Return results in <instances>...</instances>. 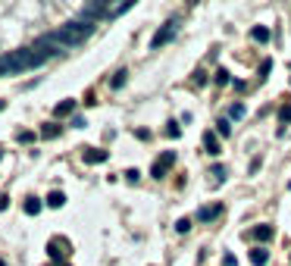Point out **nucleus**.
I'll return each instance as SVG.
<instances>
[{"mask_svg":"<svg viewBox=\"0 0 291 266\" xmlns=\"http://www.w3.org/2000/svg\"><path fill=\"white\" fill-rule=\"evenodd\" d=\"M50 59V54L41 44H31V47H19V50H10L6 57H0V75H16V72H29V69H38Z\"/></svg>","mask_w":291,"mask_h":266,"instance_id":"f257e3e1","label":"nucleus"},{"mask_svg":"<svg viewBox=\"0 0 291 266\" xmlns=\"http://www.w3.org/2000/svg\"><path fill=\"white\" fill-rule=\"evenodd\" d=\"M175 31H178V16H173V19H169V22L163 25V29H160L157 35L150 38V47H153V50H160L163 44H169V41L175 38Z\"/></svg>","mask_w":291,"mask_h":266,"instance_id":"f03ea898","label":"nucleus"},{"mask_svg":"<svg viewBox=\"0 0 291 266\" xmlns=\"http://www.w3.org/2000/svg\"><path fill=\"white\" fill-rule=\"evenodd\" d=\"M173 166H175V150H166L163 157H160L157 163H153L150 176H153V178H163V176H166V173H169V169H173Z\"/></svg>","mask_w":291,"mask_h":266,"instance_id":"7ed1b4c3","label":"nucleus"},{"mask_svg":"<svg viewBox=\"0 0 291 266\" xmlns=\"http://www.w3.org/2000/svg\"><path fill=\"white\" fill-rule=\"evenodd\" d=\"M47 254H50V260H63V257L69 254V241H66V238H54V241L47 244Z\"/></svg>","mask_w":291,"mask_h":266,"instance_id":"20e7f679","label":"nucleus"},{"mask_svg":"<svg viewBox=\"0 0 291 266\" xmlns=\"http://www.w3.org/2000/svg\"><path fill=\"white\" fill-rule=\"evenodd\" d=\"M107 157H110V153H107V150H100V148H85V150H82V160H85V163H91V166H100V163H104Z\"/></svg>","mask_w":291,"mask_h":266,"instance_id":"39448f33","label":"nucleus"},{"mask_svg":"<svg viewBox=\"0 0 291 266\" xmlns=\"http://www.w3.org/2000/svg\"><path fill=\"white\" fill-rule=\"evenodd\" d=\"M219 213H222V204H213V207H201V210H198V219H201V222H210V219H216Z\"/></svg>","mask_w":291,"mask_h":266,"instance_id":"423d86ee","label":"nucleus"},{"mask_svg":"<svg viewBox=\"0 0 291 266\" xmlns=\"http://www.w3.org/2000/svg\"><path fill=\"white\" fill-rule=\"evenodd\" d=\"M251 263L254 266H266L269 263V251H266V247H254V251H251Z\"/></svg>","mask_w":291,"mask_h":266,"instance_id":"0eeeda50","label":"nucleus"},{"mask_svg":"<svg viewBox=\"0 0 291 266\" xmlns=\"http://www.w3.org/2000/svg\"><path fill=\"white\" fill-rule=\"evenodd\" d=\"M204 148H207V153H219V138H216V132H207V135H204Z\"/></svg>","mask_w":291,"mask_h":266,"instance_id":"6e6552de","label":"nucleus"},{"mask_svg":"<svg viewBox=\"0 0 291 266\" xmlns=\"http://www.w3.org/2000/svg\"><path fill=\"white\" fill-rule=\"evenodd\" d=\"M72 110H75V100H63V104H57V107H54V116H57V119H63V116H69Z\"/></svg>","mask_w":291,"mask_h":266,"instance_id":"1a4fd4ad","label":"nucleus"},{"mask_svg":"<svg viewBox=\"0 0 291 266\" xmlns=\"http://www.w3.org/2000/svg\"><path fill=\"white\" fill-rule=\"evenodd\" d=\"M279 122H282L279 135H285V125H291V104H282V110H279Z\"/></svg>","mask_w":291,"mask_h":266,"instance_id":"9d476101","label":"nucleus"},{"mask_svg":"<svg viewBox=\"0 0 291 266\" xmlns=\"http://www.w3.org/2000/svg\"><path fill=\"white\" fill-rule=\"evenodd\" d=\"M25 213H29V216H38L41 210H44V204L38 201V197H29V201H25V207H22Z\"/></svg>","mask_w":291,"mask_h":266,"instance_id":"9b49d317","label":"nucleus"},{"mask_svg":"<svg viewBox=\"0 0 291 266\" xmlns=\"http://www.w3.org/2000/svg\"><path fill=\"white\" fill-rule=\"evenodd\" d=\"M251 38H254V41H260V44H266V41L272 38V31L266 29V25H257V29L251 31Z\"/></svg>","mask_w":291,"mask_h":266,"instance_id":"f8f14e48","label":"nucleus"},{"mask_svg":"<svg viewBox=\"0 0 291 266\" xmlns=\"http://www.w3.org/2000/svg\"><path fill=\"white\" fill-rule=\"evenodd\" d=\"M251 238H257V241H263V244H266L269 238H272V229H269V226H257V229L251 232Z\"/></svg>","mask_w":291,"mask_h":266,"instance_id":"ddd939ff","label":"nucleus"},{"mask_svg":"<svg viewBox=\"0 0 291 266\" xmlns=\"http://www.w3.org/2000/svg\"><path fill=\"white\" fill-rule=\"evenodd\" d=\"M216 135H222V138H229V135H232V119H229V116H222L219 122H216Z\"/></svg>","mask_w":291,"mask_h":266,"instance_id":"4468645a","label":"nucleus"},{"mask_svg":"<svg viewBox=\"0 0 291 266\" xmlns=\"http://www.w3.org/2000/svg\"><path fill=\"white\" fill-rule=\"evenodd\" d=\"M66 204V194L63 191H50L47 194V207H63Z\"/></svg>","mask_w":291,"mask_h":266,"instance_id":"2eb2a0df","label":"nucleus"},{"mask_svg":"<svg viewBox=\"0 0 291 266\" xmlns=\"http://www.w3.org/2000/svg\"><path fill=\"white\" fill-rule=\"evenodd\" d=\"M244 113H247V110H244V104H232V107H229V119H232V122L244 119Z\"/></svg>","mask_w":291,"mask_h":266,"instance_id":"dca6fc26","label":"nucleus"},{"mask_svg":"<svg viewBox=\"0 0 291 266\" xmlns=\"http://www.w3.org/2000/svg\"><path fill=\"white\" fill-rule=\"evenodd\" d=\"M132 10V3H116V6H110V13H107V19H116V16H122Z\"/></svg>","mask_w":291,"mask_h":266,"instance_id":"f3484780","label":"nucleus"},{"mask_svg":"<svg viewBox=\"0 0 291 266\" xmlns=\"http://www.w3.org/2000/svg\"><path fill=\"white\" fill-rule=\"evenodd\" d=\"M57 135H59L57 122H44V128H41V138H57Z\"/></svg>","mask_w":291,"mask_h":266,"instance_id":"a211bd4d","label":"nucleus"},{"mask_svg":"<svg viewBox=\"0 0 291 266\" xmlns=\"http://www.w3.org/2000/svg\"><path fill=\"white\" fill-rule=\"evenodd\" d=\"M125 75H128L125 69H119V72L113 75V82H110V88H122V85H125Z\"/></svg>","mask_w":291,"mask_h":266,"instance_id":"6ab92c4d","label":"nucleus"},{"mask_svg":"<svg viewBox=\"0 0 291 266\" xmlns=\"http://www.w3.org/2000/svg\"><path fill=\"white\" fill-rule=\"evenodd\" d=\"M188 229H191V219H188V216H182V219L175 222V232H182V235H185Z\"/></svg>","mask_w":291,"mask_h":266,"instance_id":"aec40b11","label":"nucleus"},{"mask_svg":"<svg viewBox=\"0 0 291 266\" xmlns=\"http://www.w3.org/2000/svg\"><path fill=\"white\" fill-rule=\"evenodd\" d=\"M166 135H169V138H178V135H182V128H178V122H169V125H166Z\"/></svg>","mask_w":291,"mask_h":266,"instance_id":"412c9836","label":"nucleus"},{"mask_svg":"<svg viewBox=\"0 0 291 266\" xmlns=\"http://www.w3.org/2000/svg\"><path fill=\"white\" fill-rule=\"evenodd\" d=\"M125 178H128V182H138V178H141V173H138V169H125V173H122Z\"/></svg>","mask_w":291,"mask_h":266,"instance_id":"4be33fe9","label":"nucleus"},{"mask_svg":"<svg viewBox=\"0 0 291 266\" xmlns=\"http://www.w3.org/2000/svg\"><path fill=\"white\" fill-rule=\"evenodd\" d=\"M213 176H216L219 182H222V178H226V166H219V163H216V166H213Z\"/></svg>","mask_w":291,"mask_h":266,"instance_id":"5701e85b","label":"nucleus"},{"mask_svg":"<svg viewBox=\"0 0 291 266\" xmlns=\"http://www.w3.org/2000/svg\"><path fill=\"white\" fill-rule=\"evenodd\" d=\"M216 82H219V85H229V72L219 69V72H216Z\"/></svg>","mask_w":291,"mask_h":266,"instance_id":"b1692460","label":"nucleus"},{"mask_svg":"<svg viewBox=\"0 0 291 266\" xmlns=\"http://www.w3.org/2000/svg\"><path fill=\"white\" fill-rule=\"evenodd\" d=\"M88 122H85V116H72V128H85Z\"/></svg>","mask_w":291,"mask_h":266,"instance_id":"393cba45","label":"nucleus"},{"mask_svg":"<svg viewBox=\"0 0 291 266\" xmlns=\"http://www.w3.org/2000/svg\"><path fill=\"white\" fill-rule=\"evenodd\" d=\"M222 266H238V260H235L232 254H226V257H222Z\"/></svg>","mask_w":291,"mask_h":266,"instance_id":"a878e982","label":"nucleus"},{"mask_svg":"<svg viewBox=\"0 0 291 266\" xmlns=\"http://www.w3.org/2000/svg\"><path fill=\"white\" fill-rule=\"evenodd\" d=\"M31 138H35V135H31V132H19V141H22V144H29Z\"/></svg>","mask_w":291,"mask_h":266,"instance_id":"bb28decb","label":"nucleus"},{"mask_svg":"<svg viewBox=\"0 0 291 266\" xmlns=\"http://www.w3.org/2000/svg\"><path fill=\"white\" fill-rule=\"evenodd\" d=\"M0 266H3V260H0Z\"/></svg>","mask_w":291,"mask_h":266,"instance_id":"cd10ccee","label":"nucleus"}]
</instances>
